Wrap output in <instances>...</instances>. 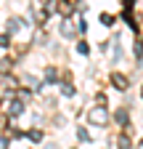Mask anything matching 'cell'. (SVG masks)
Instances as JSON below:
<instances>
[{"instance_id":"6da1fadb","label":"cell","mask_w":143,"mask_h":149,"mask_svg":"<svg viewBox=\"0 0 143 149\" xmlns=\"http://www.w3.org/2000/svg\"><path fill=\"white\" fill-rule=\"evenodd\" d=\"M90 123H96V125L106 123V109H103V107H96V109L90 112Z\"/></svg>"},{"instance_id":"7a4b0ae2","label":"cell","mask_w":143,"mask_h":149,"mask_svg":"<svg viewBox=\"0 0 143 149\" xmlns=\"http://www.w3.org/2000/svg\"><path fill=\"white\" fill-rule=\"evenodd\" d=\"M111 83H114L117 88H122V91L127 88V77H124V74H119V72H114V74H111Z\"/></svg>"},{"instance_id":"3957f363","label":"cell","mask_w":143,"mask_h":149,"mask_svg":"<svg viewBox=\"0 0 143 149\" xmlns=\"http://www.w3.org/2000/svg\"><path fill=\"white\" fill-rule=\"evenodd\" d=\"M8 112H11L13 117H16V115H21V112H24V104H21V101H11V109H8Z\"/></svg>"},{"instance_id":"277c9868","label":"cell","mask_w":143,"mask_h":149,"mask_svg":"<svg viewBox=\"0 0 143 149\" xmlns=\"http://www.w3.org/2000/svg\"><path fill=\"white\" fill-rule=\"evenodd\" d=\"M58 11H61V16H69V13H72V3H61Z\"/></svg>"},{"instance_id":"5b68a950","label":"cell","mask_w":143,"mask_h":149,"mask_svg":"<svg viewBox=\"0 0 143 149\" xmlns=\"http://www.w3.org/2000/svg\"><path fill=\"white\" fill-rule=\"evenodd\" d=\"M45 80H48V83L56 80V69H53V67H48V69H45Z\"/></svg>"},{"instance_id":"8992f818","label":"cell","mask_w":143,"mask_h":149,"mask_svg":"<svg viewBox=\"0 0 143 149\" xmlns=\"http://www.w3.org/2000/svg\"><path fill=\"white\" fill-rule=\"evenodd\" d=\"M117 123H119V125L127 123V112H124V109H119V112H117Z\"/></svg>"},{"instance_id":"52a82bcc","label":"cell","mask_w":143,"mask_h":149,"mask_svg":"<svg viewBox=\"0 0 143 149\" xmlns=\"http://www.w3.org/2000/svg\"><path fill=\"white\" fill-rule=\"evenodd\" d=\"M61 32H64V35H72V32H74V29H72V24L66 22V19H64V24H61Z\"/></svg>"},{"instance_id":"ba28073f","label":"cell","mask_w":143,"mask_h":149,"mask_svg":"<svg viewBox=\"0 0 143 149\" xmlns=\"http://www.w3.org/2000/svg\"><path fill=\"white\" fill-rule=\"evenodd\" d=\"M11 69V59H3V61H0V72H8Z\"/></svg>"},{"instance_id":"9c48e42d","label":"cell","mask_w":143,"mask_h":149,"mask_svg":"<svg viewBox=\"0 0 143 149\" xmlns=\"http://www.w3.org/2000/svg\"><path fill=\"white\" fill-rule=\"evenodd\" d=\"M111 22H114V16H109V13H103V16H101V24H106V27H109Z\"/></svg>"},{"instance_id":"30bf717a","label":"cell","mask_w":143,"mask_h":149,"mask_svg":"<svg viewBox=\"0 0 143 149\" xmlns=\"http://www.w3.org/2000/svg\"><path fill=\"white\" fill-rule=\"evenodd\" d=\"M119 149H130V139L122 136V139H119Z\"/></svg>"},{"instance_id":"8fae6325","label":"cell","mask_w":143,"mask_h":149,"mask_svg":"<svg viewBox=\"0 0 143 149\" xmlns=\"http://www.w3.org/2000/svg\"><path fill=\"white\" fill-rule=\"evenodd\" d=\"M8 43H11V37H8V35H0V45H3V48H6Z\"/></svg>"},{"instance_id":"7c38bea8","label":"cell","mask_w":143,"mask_h":149,"mask_svg":"<svg viewBox=\"0 0 143 149\" xmlns=\"http://www.w3.org/2000/svg\"><path fill=\"white\" fill-rule=\"evenodd\" d=\"M29 136H32V141H40V139H43V133H40V130H32Z\"/></svg>"},{"instance_id":"4fadbf2b","label":"cell","mask_w":143,"mask_h":149,"mask_svg":"<svg viewBox=\"0 0 143 149\" xmlns=\"http://www.w3.org/2000/svg\"><path fill=\"white\" fill-rule=\"evenodd\" d=\"M6 146H8V144H6V139H0V149H6Z\"/></svg>"}]
</instances>
